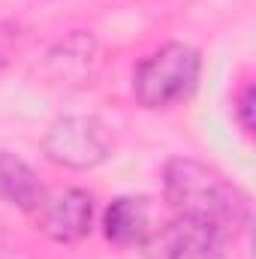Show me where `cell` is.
Here are the masks:
<instances>
[{"mask_svg":"<svg viewBox=\"0 0 256 259\" xmlns=\"http://www.w3.org/2000/svg\"><path fill=\"white\" fill-rule=\"evenodd\" d=\"M229 232L193 217H175L142 241L148 259H229Z\"/></svg>","mask_w":256,"mask_h":259,"instance_id":"obj_4","label":"cell"},{"mask_svg":"<svg viewBox=\"0 0 256 259\" xmlns=\"http://www.w3.org/2000/svg\"><path fill=\"white\" fill-rule=\"evenodd\" d=\"M199 52L184 42H169L145 58L133 72V94L145 109H166L184 100L199 81Z\"/></svg>","mask_w":256,"mask_h":259,"instance_id":"obj_2","label":"cell"},{"mask_svg":"<svg viewBox=\"0 0 256 259\" xmlns=\"http://www.w3.org/2000/svg\"><path fill=\"white\" fill-rule=\"evenodd\" d=\"M163 187L175 217H193V220L220 226L232 238L250 223L247 196L235 184H229L217 169L199 160H190V157L169 160L163 172Z\"/></svg>","mask_w":256,"mask_h":259,"instance_id":"obj_1","label":"cell"},{"mask_svg":"<svg viewBox=\"0 0 256 259\" xmlns=\"http://www.w3.org/2000/svg\"><path fill=\"white\" fill-rule=\"evenodd\" d=\"M15 49H18V24L3 21V24H0V72L9 66Z\"/></svg>","mask_w":256,"mask_h":259,"instance_id":"obj_9","label":"cell"},{"mask_svg":"<svg viewBox=\"0 0 256 259\" xmlns=\"http://www.w3.org/2000/svg\"><path fill=\"white\" fill-rule=\"evenodd\" d=\"M46 199V190L36 172L15 154L0 151V202H9L21 211H36Z\"/></svg>","mask_w":256,"mask_h":259,"instance_id":"obj_8","label":"cell"},{"mask_svg":"<svg viewBox=\"0 0 256 259\" xmlns=\"http://www.w3.org/2000/svg\"><path fill=\"white\" fill-rule=\"evenodd\" d=\"M103 232L109 241L130 247V244H142L151 235V214H148V202L136 199V196H118L106 214H103Z\"/></svg>","mask_w":256,"mask_h":259,"instance_id":"obj_7","label":"cell"},{"mask_svg":"<svg viewBox=\"0 0 256 259\" xmlns=\"http://www.w3.org/2000/svg\"><path fill=\"white\" fill-rule=\"evenodd\" d=\"M42 154L64 169H94L112 154V133L100 118L66 115L58 118L42 136Z\"/></svg>","mask_w":256,"mask_h":259,"instance_id":"obj_3","label":"cell"},{"mask_svg":"<svg viewBox=\"0 0 256 259\" xmlns=\"http://www.w3.org/2000/svg\"><path fill=\"white\" fill-rule=\"evenodd\" d=\"M97 39L91 33L75 30L72 36H66L64 42H58L55 49H49L46 61H42V78L46 84H58V88H84L94 81L97 75Z\"/></svg>","mask_w":256,"mask_h":259,"instance_id":"obj_6","label":"cell"},{"mask_svg":"<svg viewBox=\"0 0 256 259\" xmlns=\"http://www.w3.org/2000/svg\"><path fill=\"white\" fill-rule=\"evenodd\" d=\"M235 115L244 133H253V84H244L235 100Z\"/></svg>","mask_w":256,"mask_h":259,"instance_id":"obj_10","label":"cell"},{"mask_svg":"<svg viewBox=\"0 0 256 259\" xmlns=\"http://www.w3.org/2000/svg\"><path fill=\"white\" fill-rule=\"evenodd\" d=\"M94 223V199L88 190H64L55 199H42L36 208V226L61 244H75L91 232Z\"/></svg>","mask_w":256,"mask_h":259,"instance_id":"obj_5","label":"cell"}]
</instances>
